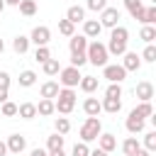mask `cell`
Here are the masks:
<instances>
[{"instance_id": "obj_12", "label": "cell", "mask_w": 156, "mask_h": 156, "mask_svg": "<svg viewBox=\"0 0 156 156\" xmlns=\"http://www.w3.org/2000/svg\"><path fill=\"white\" fill-rule=\"evenodd\" d=\"M100 32H102V24H100L98 20H85V22H83V37H88V39H98Z\"/></svg>"}, {"instance_id": "obj_36", "label": "cell", "mask_w": 156, "mask_h": 156, "mask_svg": "<svg viewBox=\"0 0 156 156\" xmlns=\"http://www.w3.org/2000/svg\"><path fill=\"white\" fill-rule=\"evenodd\" d=\"M105 98H122V85L119 83H110L105 90Z\"/></svg>"}, {"instance_id": "obj_34", "label": "cell", "mask_w": 156, "mask_h": 156, "mask_svg": "<svg viewBox=\"0 0 156 156\" xmlns=\"http://www.w3.org/2000/svg\"><path fill=\"white\" fill-rule=\"evenodd\" d=\"M49 58H51V51H49V46H37V51H34V61L44 63V61H49Z\"/></svg>"}, {"instance_id": "obj_7", "label": "cell", "mask_w": 156, "mask_h": 156, "mask_svg": "<svg viewBox=\"0 0 156 156\" xmlns=\"http://www.w3.org/2000/svg\"><path fill=\"white\" fill-rule=\"evenodd\" d=\"M102 76H105L110 83H122V80L127 78V71H124L119 63H107V66H102Z\"/></svg>"}, {"instance_id": "obj_26", "label": "cell", "mask_w": 156, "mask_h": 156, "mask_svg": "<svg viewBox=\"0 0 156 156\" xmlns=\"http://www.w3.org/2000/svg\"><path fill=\"white\" fill-rule=\"evenodd\" d=\"M56 110H54V100H39V105H37V115H41V117H49V115H54Z\"/></svg>"}, {"instance_id": "obj_48", "label": "cell", "mask_w": 156, "mask_h": 156, "mask_svg": "<svg viewBox=\"0 0 156 156\" xmlns=\"http://www.w3.org/2000/svg\"><path fill=\"white\" fill-rule=\"evenodd\" d=\"M90 156H107L105 151H100V149H95V151H90Z\"/></svg>"}, {"instance_id": "obj_23", "label": "cell", "mask_w": 156, "mask_h": 156, "mask_svg": "<svg viewBox=\"0 0 156 156\" xmlns=\"http://www.w3.org/2000/svg\"><path fill=\"white\" fill-rule=\"evenodd\" d=\"M139 149H141V144H139V139H136V136H127V139H124V144H122L124 156H134Z\"/></svg>"}, {"instance_id": "obj_8", "label": "cell", "mask_w": 156, "mask_h": 156, "mask_svg": "<svg viewBox=\"0 0 156 156\" xmlns=\"http://www.w3.org/2000/svg\"><path fill=\"white\" fill-rule=\"evenodd\" d=\"M119 17H122V15H119V10H117V7H105V10L100 12V20H98V22H100L102 27L115 29V27H117V22H119Z\"/></svg>"}, {"instance_id": "obj_27", "label": "cell", "mask_w": 156, "mask_h": 156, "mask_svg": "<svg viewBox=\"0 0 156 156\" xmlns=\"http://www.w3.org/2000/svg\"><path fill=\"white\" fill-rule=\"evenodd\" d=\"M34 83H37V73H34V71L27 68V71L20 73V85H22V88H32Z\"/></svg>"}, {"instance_id": "obj_9", "label": "cell", "mask_w": 156, "mask_h": 156, "mask_svg": "<svg viewBox=\"0 0 156 156\" xmlns=\"http://www.w3.org/2000/svg\"><path fill=\"white\" fill-rule=\"evenodd\" d=\"M122 56H124V58H122V63H119V66H122L127 73H129V71H139V68H141V58H139V54H136V51H124Z\"/></svg>"}, {"instance_id": "obj_17", "label": "cell", "mask_w": 156, "mask_h": 156, "mask_svg": "<svg viewBox=\"0 0 156 156\" xmlns=\"http://www.w3.org/2000/svg\"><path fill=\"white\" fill-rule=\"evenodd\" d=\"M58 90H61V88H58V83H56V80H46V83L39 88V93H41V98H44V100H56Z\"/></svg>"}, {"instance_id": "obj_4", "label": "cell", "mask_w": 156, "mask_h": 156, "mask_svg": "<svg viewBox=\"0 0 156 156\" xmlns=\"http://www.w3.org/2000/svg\"><path fill=\"white\" fill-rule=\"evenodd\" d=\"M80 141L83 144H88V141H95L100 134H102V122L98 119V117H88L83 124H80Z\"/></svg>"}, {"instance_id": "obj_41", "label": "cell", "mask_w": 156, "mask_h": 156, "mask_svg": "<svg viewBox=\"0 0 156 156\" xmlns=\"http://www.w3.org/2000/svg\"><path fill=\"white\" fill-rule=\"evenodd\" d=\"M154 22H156V5L146 7V12H144V24H154Z\"/></svg>"}, {"instance_id": "obj_39", "label": "cell", "mask_w": 156, "mask_h": 156, "mask_svg": "<svg viewBox=\"0 0 156 156\" xmlns=\"http://www.w3.org/2000/svg\"><path fill=\"white\" fill-rule=\"evenodd\" d=\"M85 63H88L85 54H71V66H73V68H80V66H85Z\"/></svg>"}, {"instance_id": "obj_46", "label": "cell", "mask_w": 156, "mask_h": 156, "mask_svg": "<svg viewBox=\"0 0 156 156\" xmlns=\"http://www.w3.org/2000/svg\"><path fill=\"white\" fill-rule=\"evenodd\" d=\"M5 100H7V90H2V88H0V105H2Z\"/></svg>"}, {"instance_id": "obj_18", "label": "cell", "mask_w": 156, "mask_h": 156, "mask_svg": "<svg viewBox=\"0 0 156 156\" xmlns=\"http://www.w3.org/2000/svg\"><path fill=\"white\" fill-rule=\"evenodd\" d=\"M124 127H127V132H129V134H139V132H144V119H141V117H136L134 112H129V117H127Z\"/></svg>"}, {"instance_id": "obj_49", "label": "cell", "mask_w": 156, "mask_h": 156, "mask_svg": "<svg viewBox=\"0 0 156 156\" xmlns=\"http://www.w3.org/2000/svg\"><path fill=\"white\" fill-rule=\"evenodd\" d=\"M49 156H66V154H63V149H58V151H51Z\"/></svg>"}, {"instance_id": "obj_19", "label": "cell", "mask_w": 156, "mask_h": 156, "mask_svg": "<svg viewBox=\"0 0 156 156\" xmlns=\"http://www.w3.org/2000/svg\"><path fill=\"white\" fill-rule=\"evenodd\" d=\"M12 49H15V54H27L29 51V37H24V34H17L15 39H12Z\"/></svg>"}, {"instance_id": "obj_14", "label": "cell", "mask_w": 156, "mask_h": 156, "mask_svg": "<svg viewBox=\"0 0 156 156\" xmlns=\"http://www.w3.org/2000/svg\"><path fill=\"white\" fill-rule=\"evenodd\" d=\"M136 98H139L141 102H151V98H154V85H151L149 80L136 83Z\"/></svg>"}, {"instance_id": "obj_6", "label": "cell", "mask_w": 156, "mask_h": 156, "mask_svg": "<svg viewBox=\"0 0 156 156\" xmlns=\"http://www.w3.org/2000/svg\"><path fill=\"white\" fill-rule=\"evenodd\" d=\"M49 41H51V29H49V27L39 24V27H34V29H32V34H29V44H37V46H46Z\"/></svg>"}, {"instance_id": "obj_10", "label": "cell", "mask_w": 156, "mask_h": 156, "mask_svg": "<svg viewBox=\"0 0 156 156\" xmlns=\"http://www.w3.org/2000/svg\"><path fill=\"white\" fill-rule=\"evenodd\" d=\"M5 144H7V154H22L27 149V139L22 134H10Z\"/></svg>"}, {"instance_id": "obj_22", "label": "cell", "mask_w": 156, "mask_h": 156, "mask_svg": "<svg viewBox=\"0 0 156 156\" xmlns=\"http://www.w3.org/2000/svg\"><path fill=\"white\" fill-rule=\"evenodd\" d=\"M78 88H80L83 93H88V95H90V93H95V90H98V78H95V76H83V78H80V83H78Z\"/></svg>"}, {"instance_id": "obj_3", "label": "cell", "mask_w": 156, "mask_h": 156, "mask_svg": "<svg viewBox=\"0 0 156 156\" xmlns=\"http://www.w3.org/2000/svg\"><path fill=\"white\" fill-rule=\"evenodd\" d=\"M76 107V90L73 88H61L56 100H54V110L58 115H71Z\"/></svg>"}, {"instance_id": "obj_1", "label": "cell", "mask_w": 156, "mask_h": 156, "mask_svg": "<svg viewBox=\"0 0 156 156\" xmlns=\"http://www.w3.org/2000/svg\"><path fill=\"white\" fill-rule=\"evenodd\" d=\"M127 41H129V29L117 24V27L110 32V41L105 44V49H107V54H112V56H122V54L127 51Z\"/></svg>"}, {"instance_id": "obj_24", "label": "cell", "mask_w": 156, "mask_h": 156, "mask_svg": "<svg viewBox=\"0 0 156 156\" xmlns=\"http://www.w3.org/2000/svg\"><path fill=\"white\" fill-rule=\"evenodd\" d=\"M139 39L146 41V44H154V41H156V27H154V24H144L141 32H139Z\"/></svg>"}, {"instance_id": "obj_37", "label": "cell", "mask_w": 156, "mask_h": 156, "mask_svg": "<svg viewBox=\"0 0 156 156\" xmlns=\"http://www.w3.org/2000/svg\"><path fill=\"white\" fill-rule=\"evenodd\" d=\"M144 146H146V151L156 149V132H146L144 134Z\"/></svg>"}, {"instance_id": "obj_47", "label": "cell", "mask_w": 156, "mask_h": 156, "mask_svg": "<svg viewBox=\"0 0 156 156\" xmlns=\"http://www.w3.org/2000/svg\"><path fill=\"white\" fill-rule=\"evenodd\" d=\"M134 156H151V151H146V149H139Z\"/></svg>"}, {"instance_id": "obj_20", "label": "cell", "mask_w": 156, "mask_h": 156, "mask_svg": "<svg viewBox=\"0 0 156 156\" xmlns=\"http://www.w3.org/2000/svg\"><path fill=\"white\" fill-rule=\"evenodd\" d=\"M100 105H102V110H105V112H110V115H117V112L122 110V98H105Z\"/></svg>"}, {"instance_id": "obj_40", "label": "cell", "mask_w": 156, "mask_h": 156, "mask_svg": "<svg viewBox=\"0 0 156 156\" xmlns=\"http://www.w3.org/2000/svg\"><path fill=\"white\" fill-rule=\"evenodd\" d=\"M107 7V0H88V10H93V12H102Z\"/></svg>"}, {"instance_id": "obj_25", "label": "cell", "mask_w": 156, "mask_h": 156, "mask_svg": "<svg viewBox=\"0 0 156 156\" xmlns=\"http://www.w3.org/2000/svg\"><path fill=\"white\" fill-rule=\"evenodd\" d=\"M63 141H66V136H61V134H51V136L46 139V151L51 154V151L63 149Z\"/></svg>"}, {"instance_id": "obj_42", "label": "cell", "mask_w": 156, "mask_h": 156, "mask_svg": "<svg viewBox=\"0 0 156 156\" xmlns=\"http://www.w3.org/2000/svg\"><path fill=\"white\" fill-rule=\"evenodd\" d=\"M124 7H127L129 15H132V12H136L139 7H144V5H141V0H124Z\"/></svg>"}, {"instance_id": "obj_21", "label": "cell", "mask_w": 156, "mask_h": 156, "mask_svg": "<svg viewBox=\"0 0 156 156\" xmlns=\"http://www.w3.org/2000/svg\"><path fill=\"white\" fill-rule=\"evenodd\" d=\"M17 115L22 119H34L37 117V105L34 102H22V105H17Z\"/></svg>"}, {"instance_id": "obj_44", "label": "cell", "mask_w": 156, "mask_h": 156, "mask_svg": "<svg viewBox=\"0 0 156 156\" xmlns=\"http://www.w3.org/2000/svg\"><path fill=\"white\" fill-rule=\"evenodd\" d=\"M29 156H49V151H46V149H39V146H37V149H32V151H29Z\"/></svg>"}, {"instance_id": "obj_16", "label": "cell", "mask_w": 156, "mask_h": 156, "mask_svg": "<svg viewBox=\"0 0 156 156\" xmlns=\"http://www.w3.org/2000/svg\"><path fill=\"white\" fill-rule=\"evenodd\" d=\"M66 20H68L71 24H78V22H85V10H83L80 5H71V7L66 10Z\"/></svg>"}, {"instance_id": "obj_35", "label": "cell", "mask_w": 156, "mask_h": 156, "mask_svg": "<svg viewBox=\"0 0 156 156\" xmlns=\"http://www.w3.org/2000/svg\"><path fill=\"white\" fill-rule=\"evenodd\" d=\"M139 58H141V61L154 63V61H156V46H154V44H146V49H144V54H141Z\"/></svg>"}, {"instance_id": "obj_5", "label": "cell", "mask_w": 156, "mask_h": 156, "mask_svg": "<svg viewBox=\"0 0 156 156\" xmlns=\"http://www.w3.org/2000/svg\"><path fill=\"white\" fill-rule=\"evenodd\" d=\"M80 68H73V66H66V68H61L58 71V83L63 85V88H76L78 83H80Z\"/></svg>"}, {"instance_id": "obj_30", "label": "cell", "mask_w": 156, "mask_h": 156, "mask_svg": "<svg viewBox=\"0 0 156 156\" xmlns=\"http://www.w3.org/2000/svg\"><path fill=\"white\" fill-rule=\"evenodd\" d=\"M17 7H20V12H22L24 17H32V15H37V2H34V0H22Z\"/></svg>"}, {"instance_id": "obj_2", "label": "cell", "mask_w": 156, "mask_h": 156, "mask_svg": "<svg viewBox=\"0 0 156 156\" xmlns=\"http://www.w3.org/2000/svg\"><path fill=\"white\" fill-rule=\"evenodd\" d=\"M85 58H88V63H93V66H107V58H110V54H107V49H105V44L102 41H88V49H85Z\"/></svg>"}, {"instance_id": "obj_50", "label": "cell", "mask_w": 156, "mask_h": 156, "mask_svg": "<svg viewBox=\"0 0 156 156\" xmlns=\"http://www.w3.org/2000/svg\"><path fill=\"white\" fill-rule=\"evenodd\" d=\"M22 0H5V5H20Z\"/></svg>"}, {"instance_id": "obj_53", "label": "cell", "mask_w": 156, "mask_h": 156, "mask_svg": "<svg viewBox=\"0 0 156 156\" xmlns=\"http://www.w3.org/2000/svg\"><path fill=\"white\" fill-rule=\"evenodd\" d=\"M151 2H154V5H156V0H151Z\"/></svg>"}, {"instance_id": "obj_45", "label": "cell", "mask_w": 156, "mask_h": 156, "mask_svg": "<svg viewBox=\"0 0 156 156\" xmlns=\"http://www.w3.org/2000/svg\"><path fill=\"white\" fill-rule=\"evenodd\" d=\"M0 156H7V144L0 141Z\"/></svg>"}, {"instance_id": "obj_28", "label": "cell", "mask_w": 156, "mask_h": 156, "mask_svg": "<svg viewBox=\"0 0 156 156\" xmlns=\"http://www.w3.org/2000/svg\"><path fill=\"white\" fill-rule=\"evenodd\" d=\"M41 66H44V73H46V76H58V71H61L58 58H49V61H44Z\"/></svg>"}, {"instance_id": "obj_11", "label": "cell", "mask_w": 156, "mask_h": 156, "mask_svg": "<svg viewBox=\"0 0 156 156\" xmlns=\"http://www.w3.org/2000/svg\"><path fill=\"white\" fill-rule=\"evenodd\" d=\"M98 149H100V151H105V154L115 151V149H117V139H115V134L102 132V134L98 136Z\"/></svg>"}, {"instance_id": "obj_43", "label": "cell", "mask_w": 156, "mask_h": 156, "mask_svg": "<svg viewBox=\"0 0 156 156\" xmlns=\"http://www.w3.org/2000/svg\"><path fill=\"white\" fill-rule=\"evenodd\" d=\"M0 88H2V90L10 88V73H7V71H0Z\"/></svg>"}, {"instance_id": "obj_52", "label": "cell", "mask_w": 156, "mask_h": 156, "mask_svg": "<svg viewBox=\"0 0 156 156\" xmlns=\"http://www.w3.org/2000/svg\"><path fill=\"white\" fill-rule=\"evenodd\" d=\"M2 10H5V0H0V12H2Z\"/></svg>"}, {"instance_id": "obj_33", "label": "cell", "mask_w": 156, "mask_h": 156, "mask_svg": "<svg viewBox=\"0 0 156 156\" xmlns=\"http://www.w3.org/2000/svg\"><path fill=\"white\" fill-rule=\"evenodd\" d=\"M0 112H2V117H15V115H17V105H15L12 100H5V102L0 105Z\"/></svg>"}, {"instance_id": "obj_15", "label": "cell", "mask_w": 156, "mask_h": 156, "mask_svg": "<svg viewBox=\"0 0 156 156\" xmlns=\"http://www.w3.org/2000/svg\"><path fill=\"white\" fill-rule=\"evenodd\" d=\"M83 112H85L88 117H98V115L102 112L100 100H98V98H85V100H83Z\"/></svg>"}, {"instance_id": "obj_31", "label": "cell", "mask_w": 156, "mask_h": 156, "mask_svg": "<svg viewBox=\"0 0 156 156\" xmlns=\"http://www.w3.org/2000/svg\"><path fill=\"white\" fill-rule=\"evenodd\" d=\"M58 32H61L63 37H68V39H71V37L76 34V24H71V22L63 17V20H58Z\"/></svg>"}, {"instance_id": "obj_38", "label": "cell", "mask_w": 156, "mask_h": 156, "mask_svg": "<svg viewBox=\"0 0 156 156\" xmlns=\"http://www.w3.org/2000/svg\"><path fill=\"white\" fill-rule=\"evenodd\" d=\"M71 156H90V149H88V144H83V141H78V144L73 146V151H71Z\"/></svg>"}, {"instance_id": "obj_51", "label": "cell", "mask_w": 156, "mask_h": 156, "mask_svg": "<svg viewBox=\"0 0 156 156\" xmlns=\"http://www.w3.org/2000/svg\"><path fill=\"white\" fill-rule=\"evenodd\" d=\"M2 51H5V41L0 39V54H2Z\"/></svg>"}, {"instance_id": "obj_13", "label": "cell", "mask_w": 156, "mask_h": 156, "mask_svg": "<svg viewBox=\"0 0 156 156\" xmlns=\"http://www.w3.org/2000/svg\"><path fill=\"white\" fill-rule=\"evenodd\" d=\"M68 49H71V54H85V49H88V37L73 34L71 41H68Z\"/></svg>"}, {"instance_id": "obj_32", "label": "cell", "mask_w": 156, "mask_h": 156, "mask_svg": "<svg viewBox=\"0 0 156 156\" xmlns=\"http://www.w3.org/2000/svg\"><path fill=\"white\" fill-rule=\"evenodd\" d=\"M54 127H56V134H61V136H66V134L71 132V122H68L66 117H56Z\"/></svg>"}, {"instance_id": "obj_29", "label": "cell", "mask_w": 156, "mask_h": 156, "mask_svg": "<svg viewBox=\"0 0 156 156\" xmlns=\"http://www.w3.org/2000/svg\"><path fill=\"white\" fill-rule=\"evenodd\" d=\"M136 117H141V119H146V117H151L154 115V107H151V102H141V105H136L134 110H132Z\"/></svg>"}]
</instances>
